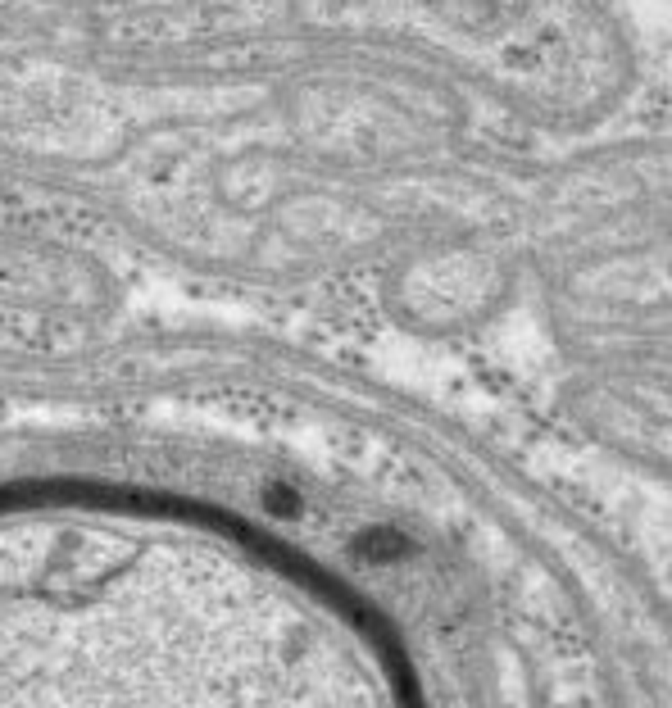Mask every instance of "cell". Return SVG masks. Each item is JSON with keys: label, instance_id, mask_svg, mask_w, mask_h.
Segmentation results:
<instances>
[{"label": "cell", "instance_id": "1", "mask_svg": "<svg viewBox=\"0 0 672 708\" xmlns=\"http://www.w3.org/2000/svg\"><path fill=\"white\" fill-rule=\"evenodd\" d=\"M0 708H377L332 604L227 509L0 491Z\"/></svg>", "mask_w": 672, "mask_h": 708}]
</instances>
